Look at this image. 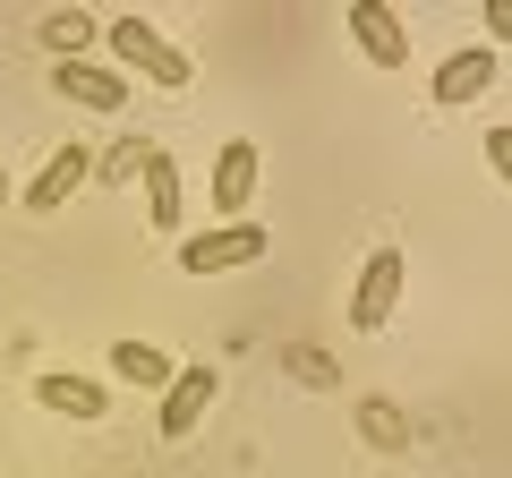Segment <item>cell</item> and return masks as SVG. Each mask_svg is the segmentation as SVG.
Returning <instances> with one entry per match:
<instances>
[{
  "label": "cell",
  "instance_id": "5",
  "mask_svg": "<svg viewBox=\"0 0 512 478\" xmlns=\"http://www.w3.org/2000/svg\"><path fill=\"white\" fill-rule=\"evenodd\" d=\"M214 385H222L214 368H180V376L163 385V410H154V427H163L171 444H188V436H197V419L214 410Z\"/></svg>",
  "mask_w": 512,
  "mask_h": 478
},
{
  "label": "cell",
  "instance_id": "6",
  "mask_svg": "<svg viewBox=\"0 0 512 478\" xmlns=\"http://www.w3.org/2000/svg\"><path fill=\"white\" fill-rule=\"evenodd\" d=\"M52 94H69L77 111H128V77L103 60H52Z\"/></svg>",
  "mask_w": 512,
  "mask_h": 478
},
{
  "label": "cell",
  "instance_id": "8",
  "mask_svg": "<svg viewBox=\"0 0 512 478\" xmlns=\"http://www.w3.org/2000/svg\"><path fill=\"white\" fill-rule=\"evenodd\" d=\"M248 197H256V146L231 137V146L214 154V214L222 222H248Z\"/></svg>",
  "mask_w": 512,
  "mask_h": 478
},
{
  "label": "cell",
  "instance_id": "12",
  "mask_svg": "<svg viewBox=\"0 0 512 478\" xmlns=\"http://www.w3.org/2000/svg\"><path fill=\"white\" fill-rule=\"evenodd\" d=\"M111 376H120V385H146V393H163L171 376H180V359H171L163 342H111Z\"/></svg>",
  "mask_w": 512,
  "mask_h": 478
},
{
  "label": "cell",
  "instance_id": "1",
  "mask_svg": "<svg viewBox=\"0 0 512 478\" xmlns=\"http://www.w3.org/2000/svg\"><path fill=\"white\" fill-rule=\"evenodd\" d=\"M274 248L265 222H214V231H180V274L188 282H214V274H239Z\"/></svg>",
  "mask_w": 512,
  "mask_h": 478
},
{
  "label": "cell",
  "instance_id": "15",
  "mask_svg": "<svg viewBox=\"0 0 512 478\" xmlns=\"http://www.w3.org/2000/svg\"><path fill=\"white\" fill-rule=\"evenodd\" d=\"M146 137H120V146H111L103 154V163H94V180H103V188H128V180H137V171H146Z\"/></svg>",
  "mask_w": 512,
  "mask_h": 478
},
{
  "label": "cell",
  "instance_id": "11",
  "mask_svg": "<svg viewBox=\"0 0 512 478\" xmlns=\"http://www.w3.org/2000/svg\"><path fill=\"white\" fill-rule=\"evenodd\" d=\"M137 180H146V222H154V231H180V222H188V205H180V163L154 146Z\"/></svg>",
  "mask_w": 512,
  "mask_h": 478
},
{
  "label": "cell",
  "instance_id": "7",
  "mask_svg": "<svg viewBox=\"0 0 512 478\" xmlns=\"http://www.w3.org/2000/svg\"><path fill=\"white\" fill-rule=\"evenodd\" d=\"M350 35H359V52L376 60V69H402L410 60V26L384 9V0H350Z\"/></svg>",
  "mask_w": 512,
  "mask_h": 478
},
{
  "label": "cell",
  "instance_id": "16",
  "mask_svg": "<svg viewBox=\"0 0 512 478\" xmlns=\"http://www.w3.org/2000/svg\"><path fill=\"white\" fill-rule=\"evenodd\" d=\"M0 214H9V163H0Z\"/></svg>",
  "mask_w": 512,
  "mask_h": 478
},
{
  "label": "cell",
  "instance_id": "14",
  "mask_svg": "<svg viewBox=\"0 0 512 478\" xmlns=\"http://www.w3.org/2000/svg\"><path fill=\"white\" fill-rule=\"evenodd\" d=\"M359 436L376 444V453H402V444H410V427H402V410H393V402L376 393V402H359Z\"/></svg>",
  "mask_w": 512,
  "mask_h": 478
},
{
  "label": "cell",
  "instance_id": "2",
  "mask_svg": "<svg viewBox=\"0 0 512 478\" xmlns=\"http://www.w3.org/2000/svg\"><path fill=\"white\" fill-rule=\"evenodd\" d=\"M103 43H111L120 69L154 77V86H188V77H197V69H188V52H180V43H163L146 18H103Z\"/></svg>",
  "mask_w": 512,
  "mask_h": 478
},
{
  "label": "cell",
  "instance_id": "10",
  "mask_svg": "<svg viewBox=\"0 0 512 478\" xmlns=\"http://www.w3.org/2000/svg\"><path fill=\"white\" fill-rule=\"evenodd\" d=\"M495 77H504V52H495V43H478V52H453V60L436 69V103H478Z\"/></svg>",
  "mask_w": 512,
  "mask_h": 478
},
{
  "label": "cell",
  "instance_id": "3",
  "mask_svg": "<svg viewBox=\"0 0 512 478\" xmlns=\"http://www.w3.org/2000/svg\"><path fill=\"white\" fill-rule=\"evenodd\" d=\"M402 248H376V257L359 265V291H350V333H384L393 325V299H402Z\"/></svg>",
  "mask_w": 512,
  "mask_h": 478
},
{
  "label": "cell",
  "instance_id": "13",
  "mask_svg": "<svg viewBox=\"0 0 512 478\" xmlns=\"http://www.w3.org/2000/svg\"><path fill=\"white\" fill-rule=\"evenodd\" d=\"M86 43H103V18H86V9L43 18V52H52V60H86Z\"/></svg>",
  "mask_w": 512,
  "mask_h": 478
},
{
  "label": "cell",
  "instance_id": "9",
  "mask_svg": "<svg viewBox=\"0 0 512 478\" xmlns=\"http://www.w3.org/2000/svg\"><path fill=\"white\" fill-rule=\"evenodd\" d=\"M35 402L52 410V419H111V393L94 385V376H69V368L35 376Z\"/></svg>",
  "mask_w": 512,
  "mask_h": 478
},
{
  "label": "cell",
  "instance_id": "4",
  "mask_svg": "<svg viewBox=\"0 0 512 478\" xmlns=\"http://www.w3.org/2000/svg\"><path fill=\"white\" fill-rule=\"evenodd\" d=\"M86 180H94V154H86V146H52V163L18 188V214H60Z\"/></svg>",
  "mask_w": 512,
  "mask_h": 478
}]
</instances>
